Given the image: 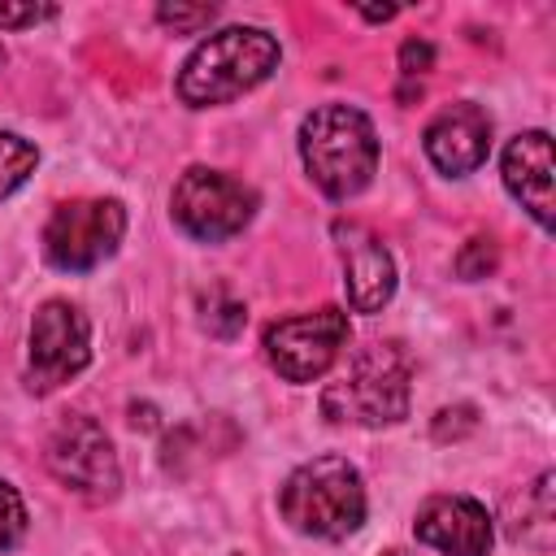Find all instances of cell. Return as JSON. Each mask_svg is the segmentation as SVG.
<instances>
[{"label":"cell","instance_id":"obj_17","mask_svg":"<svg viewBox=\"0 0 556 556\" xmlns=\"http://www.w3.org/2000/svg\"><path fill=\"white\" fill-rule=\"evenodd\" d=\"M22 534H26V504H22L17 486L0 478V552L17 547Z\"/></svg>","mask_w":556,"mask_h":556},{"label":"cell","instance_id":"obj_23","mask_svg":"<svg viewBox=\"0 0 556 556\" xmlns=\"http://www.w3.org/2000/svg\"><path fill=\"white\" fill-rule=\"evenodd\" d=\"M382 556H413V552H404V547H391V552H382Z\"/></svg>","mask_w":556,"mask_h":556},{"label":"cell","instance_id":"obj_22","mask_svg":"<svg viewBox=\"0 0 556 556\" xmlns=\"http://www.w3.org/2000/svg\"><path fill=\"white\" fill-rule=\"evenodd\" d=\"M361 13H365L369 22H387V17H395V9H391V4H382V9H361Z\"/></svg>","mask_w":556,"mask_h":556},{"label":"cell","instance_id":"obj_8","mask_svg":"<svg viewBox=\"0 0 556 556\" xmlns=\"http://www.w3.org/2000/svg\"><path fill=\"white\" fill-rule=\"evenodd\" d=\"M91 361V326L78 304L48 300L30 317L26 334V387L30 391H56L61 382L78 378Z\"/></svg>","mask_w":556,"mask_h":556},{"label":"cell","instance_id":"obj_18","mask_svg":"<svg viewBox=\"0 0 556 556\" xmlns=\"http://www.w3.org/2000/svg\"><path fill=\"white\" fill-rule=\"evenodd\" d=\"M213 17H217L213 4H161V9H156V22H165V26H174V30H200V26H208Z\"/></svg>","mask_w":556,"mask_h":556},{"label":"cell","instance_id":"obj_14","mask_svg":"<svg viewBox=\"0 0 556 556\" xmlns=\"http://www.w3.org/2000/svg\"><path fill=\"white\" fill-rule=\"evenodd\" d=\"M552 521H556V508H552V473H539V482L521 491V508L513 504L508 534L517 543H526V547L547 552L552 547Z\"/></svg>","mask_w":556,"mask_h":556},{"label":"cell","instance_id":"obj_13","mask_svg":"<svg viewBox=\"0 0 556 556\" xmlns=\"http://www.w3.org/2000/svg\"><path fill=\"white\" fill-rule=\"evenodd\" d=\"M504 187L508 195L543 226L552 230V135L547 130H521L504 148Z\"/></svg>","mask_w":556,"mask_h":556},{"label":"cell","instance_id":"obj_9","mask_svg":"<svg viewBox=\"0 0 556 556\" xmlns=\"http://www.w3.org/2000/svg\"><path fill=\"white\" fill-rule=\"evenodd\" d=\"M48 469L61 486H70L74 495L91 500V504H104L117 495L122 486V465H117V452L104 434L100 421L91 417H70L52 430L48 439Z\"/></svg>","mask_w":556,"mask_h":556},{"label":"cell","instance_id":"obj_4","mask_svg":"<svg viewBox=\"0 0 556 556\" xmlns=\"http://www.w3.org/2000/svg\"><path fill=\"white\" fill-rule=\"evenodd\" d=\"M408 378L413 369L400 343H369L348 361V369L334 382H326L321 413L334 426H361V430L395 426L408 413Z\"/></svg>","mask_w":556,"mask_h":556},{"label":"cell","instance_id":"obj_16","mask_svg":"<svg viewBox=\"0 0 556 556\" xmlns=\"http://www.w3.org/2000/svg\"><path fill=\"white\" fill-rule=\"evenodd\" d=\"M204 330L208 334H222V339H230V334H239L243 330V321H248V313H243V304L239 300H230L226 291H213L208 295V304H204Z\"/></svg>","mask_w":556,"mask_h":556},{"label":"cell","instance_id":"obj_20","mask_svg":"<svg viewBox=\"0 0 556 556\" xmlns=\"http://www.w3.org/2000/svg\"><path fill=\"white\" fill-rule=\"evenodd\" d=\"M52 13H56V9H48V4H4V0H0V30L35 26V22L52 17Z\"/></svg>","mask_w":556,"mask_h":556},{"label":"cell","instance_id":"obj_3","mask_svg":"<svg viewBox=\"0 0 556 556\" xmlns=\"http://www.w3.org/2000/svg\"><path fill=\"white\" fill-rule=\"evenodd\" d=\"M282 521L308 539H348L365 521V482L348 456L304 460L278 491Z\"/></svg>","mask_w":556,"mask_h":556},{"label":"cell","instance_id":"obj_15","mask_svg":"<svg viewBox=\"0 0 556 556\" xmlns=\"http://www.w3.org/2000/svg\"><path fill=\"white\" fill-rule=\"evenodd\" d=\"M39 165V152L30 139L13 135V130H0V200L13 195Z\"/></svg>","mask_w":556,"mask_h":556},{"label":"cell","instance_id":"obj_12","mask_svg":"<svg viewBox=\"0 0 556 556\" xmlns=\"http://www.w3.org/2000/svg\"><path fill=\"white\" fill-rule=\"evenodd\" d=\"M421 143H426V156H430V165H434L439 174L465 178V174H473V169L486 161V152H491V117H486L478 104H469V100L447 104V109L426 126Z\"/></svg>","mask_w":556,"mask_h":556},{"label":"cell","instance_id":"obj_21","mask_svg":"<svg viewBox=\"0 0 556 556\" xmlns=\"http://www.w3.org/2000/svg\"><path fill=\"white\" fill-rule=\"evenodd\" d=\"M434 65V48L426 43V39H404V48H400V70L413 78V74H426Z\"/></svg>","mask_w":556,"mask_h":556},{"label":"cell","instance_id":"obj_19","mask_svg":"<svg viewBox=\"0 0 556 556\" xmlns=\"http://www.w3.org/2000/svg\"><path fill=\"white\" fill-rule=\"evenodd\" d=\"M491 265H495L491 239H469V248L456 256V274H460V278H486Z\"/></svg>","mask_w":556,"mask_h":556},{"label":"cell","instance_id":"obj_1","mask_svg":"<svg viewBox=\"0 0 556 556\" xmlns=\"http://www.w3.org/2000/svg\"><path fill=\"white\" fill-rule=\"evenodd\" d=\"M300 161L321 195L352 200L378 174L374 122L352 104H317L300 122Z\"/></svg>","mask_w":556,"mask_h":556},{"label":"cell","instance_id":"obj_24","mask_svg":"<svg viewBox=\"0 0 556 556\" xmlns=\"http://www.w3.org/2000/svg\"><path fill=\"white\" fill-rule=\"evenodd\" d=\"M0 65H4V48H0Z\"/></svg>","mask_w":556,"mask_h":556},{"label":"cell","instance_id":"obj_10","mask_svg":"<svg viewBox=\"0 0 556 556\" xmlns=\"http://www.w3.org/2000/svg\"><path fill=\"white\" fill-rule=\"evenodd\" d=\"M417 543L443 556H491V513L473 495H430L413 517Z\"/></svg>","mask_w":556,"mask_h":556},{"label":"cell","instance_id":"obj_6","mask_svg":"<svg viewBox=\"0 0 556 556\" xmlns=\"http://www.w3.org/2000/svg\"><path fill=\"white\" fill-rule=\"evenodd\" d=\"M169 213L174 222L200 239V243H222V239H235L252 213H256V191L222 169H208V165H191L174 191H169Z\"/></svg>","mask_w":556,"mask_h":556},{"label":"cell","instance_id":"obj_11","mask_svg":"<svg viewBox=\"0 0 556 556\" xmlns=\"http://www.w3.org/2000/svg\"><path fill=\"white\" fill-rule=\"evenodd\" d=\"M334 235H339L348 304L356 313H382V304L395 295V261H391V252L361 222H339Z\"/></svg>","mask_w":556,"mask_h":556},{"label":"cell","instance_id":"obj_2","mask_svg":"<svg viewBox=\"0 0 556 556\" xmlns=\"http://www.w3.org/2000/svg\"><path fill=\"white\" fill-rule=\"evenodd\" d=\"M278 39L261 26H226L213 30L178 70V100L191 109L239 100L261 87L278 70Z\"/></svg>","mask_w":556,"mask_h":556},{"label":"cell","instance_id":"obj_5","mask_svg":"<svg viewBox=\"0 0 556 556\" xmlns=\"http://www.w3.org/2000/svg\"><path fill=\"white\" fill-rule=\"evenodd\" d=\"M126 235V208L122 200L104 195H78L61 200L43 226V256L65 274H87L104 265Z\"/></svg>","mask_w":556,"mask_h":556},{"label":"cell","instance_id":"obj_7","mask_svg":"<svg viewBox=\"0 0 556 556\" xmlns=\"http://www.w3.org/2000/svg\"><path fill=\"white\" fill-rule=\"evenodd\" d=\"M348 339H352L348 313L334 308V304H326V308H313V313L274 321L265 330V361L287 382H313V378H321L339 361V352L348 348Z\"/></svg>","mask_w":556,"mask_h":556}]
</instances>
